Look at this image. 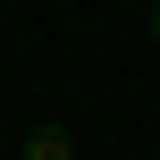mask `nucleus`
I'll return each instance as SVG.
<instances>
[{"label":"nucleus","mask_w":160,"mask_h":160,"mask_svg":"<svg viewBox=\"0 0 160 160\" xmlns=\"http://www.w3.org/2000/svg\"><path fill=\"white\" fill-rule=\"evenodd\" d=\"M25 160H76L68 127H34V135H25Z\"/></svg>","instance_id":"nucleus-1"},{"label":"nucleus","mask_w":160,"mask_h":160,"mask_svg":"<svg viewBox=\"0 0 160 160\" xmlns=\"http://www.w3.org/2000/svg\"><path fill=\"white\" fill-rule=\"evenodd\" d=\"M152 42H160V0H152Z\"/></svg>","instance_id":"nucleus-2"}]
</instances>
